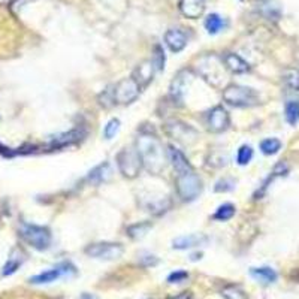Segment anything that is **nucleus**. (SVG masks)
<instances>
[{
  "mask_svg": "<svg viewBox=\"0 0 299 299\" xmlns=\"http://www.w3.org/2000/svg\"><path fill=\"white\" fill-rule=\"evenodd\" d=\"M118 129H120V120L118 118L109 120L106 123L105 127H104V136H105L106 139H111L112 136H115V133L118 132Z\"/></svg>",
  "mask_w": 299,
  "mask_h": 299,
  "instance_id": "obj_33",
  "label": "nucleus"
},
{
  "mask_svg": "<svg viewBox=\"0 0 299 299\" xmlns=\"http://www.w3.org/2000/svg\"><path fill=\"white\" fill-rule=\"evenodd\" d=\"M235 189V181L232 178H223V180H218L215 183V187H214V192L217 193H226Z\"/></svg>",
  "mask_w": 299,
  "mask_h": 299,
  "instance_id": "obj_32",
  "label": "nucleus"
},
{
  "mask_svg": "<svg viewBox=\"0 0 299 299\" xmlns=\"http://www.w3.org/2000/svg\"><path fill=\"white\" fill-rule=\"evenodd\" d=\"M83 136H86V132L83 129H75L71 132H66V133H60L57 136H53L51 141H50V147L51 148H60V147H66V145H71L75 142L81 141Z\"/></svg>",
  "mask_w": 299,
  "mask_h": 299,
  "instance_id": "obj_16",
  "label": "nucleus"
},
{
  "mask_svg": "<svg viewBox=\"0 0 299 299\" xmlns=\"http://www.w3.org/2000/svg\"><path fill=\"white\" fill-rule=\"evenodd\" d=\"M166 299H193V293L192 292H181V293H176L172 296H168Z\"/></svg>",
  "mask_w": 299,
  "mask_h": 299,
  "instance_id": "obj_37",
  "label": "nucleus"
},
{
  "mask_svg": "<svg viewBox=\"0 0 299 299\" xmlns=\"http://www.w3.org/2000/svg\"><path fill=\"white\" fill-rule=\"evenodd\" d=\"M19 235L23 236V240L27 244H30L39 251H44L51 246V232L48 228L30 225V223H23L19 226Z\"/></svg>",
  "mask_w": 299,
  "mask_h": 299,
  "instance_id": "obj_4",
  "label": "nucleus"
},
{
  "mask_svg": "<svg viewBox=\"0 0 299 299\" xmlns=\"http://www.w3.org/2000/svg\"><path fill=\"white\" fill-rule=\"evenodd\" d=\"M175 186L178 196L186 202L194 201L202 192V181L193 169L187 171V172L176 174Z\"/></svg>",
  "mask_w": 299,
  "mask_h": 299,
  "instance_id": "obj_3",
  "label": "nucleus"
},
{
  "mask_svg": "<svg viewBox=\"0 0 299 299\" xmlns=\"http://www.w3.org/2000/svg\"><path fill=\"white\" fill-rule=\"evenodd\" d=\"M284 84L292 90H299V69H289L283 73Z\"/></svg>",
  "mask_w": 299,
  "mask_h": 299,
  "instance_id": "obj_29",
  "label": "nucleus"
},
{
  "mask_svg": "<svg viewBox=\"0 0 299 299\" xmlns=\"http://www.w3.org/2000/svg\"><path fill=\"white\" fill-rule=\"evenodd\" d=\"M111 165L105 162V163H101L99 166H96L94 169L90 171V174L87 175V181L91 184H102L108 181V178L111 176Z\"/></svg>",
  "mask_w": 299,
  "mask_h": 299,
  "instance_id": "obj_21",
  "label": "nucleus"
},
{
  "mask_svg": "<svg viewBox=\"0 0 299 299\" xmlns=\"http://www.w3.org/2000/svg\"><path fill=\"white\" fill-rule=\"evenodd\" d=\"M284 114H286V120L287 123L295 126L299 122V102L298 101H290L286 104L284 108Z\"/></svg>",
  "mask_w": 299,
  "mask_h": 299,
  "instance_id": "obj_26",
  "label": "nucleus"
},
{
  "mask_svg": "<svg viewBox=\"0 0 299 299\" xmlns=\"http://www.w3.org/2000/svg\"><path fill=\"white\" fill-rule=\"evenodd\" d=\"M282 148V142L275 138H268L261 142V151L266 154V156H272L275 153H278Z\"/></svg>",
  "mask_w": 299,
  "mask_h": 299,
  "instance_id": "obj_27",
  "label": "nucleus"
},
{
  "mask_svg": "<svg viewBox=\"0 0 299 299\" xmlns=\"http://www.w3.org/2000/svg\"><path fill=\"white\" fill-rule=\"evenodd\" d=\"M180 11L184 17L196 19L205 11V0H180Z\"/></svg>",
  "mask_w": 299,
  "mask_h": 299,
  "instance_id": "obj_17",
  "label": "nucleus"
},
{
  "mask_svg": "<svg viewBox=\"0 0 299 299\" xmlns=\"http://www.w3.org/2000/svg\"><path fill=\"white\" fill-rule=\"evenodd\" d=\"M139 93H141V87L138 86V83L132 76L118 81L111 90L114 105L115 104L117 105H129L139 97Z\"/></svg>",
  "mask_w": 299,
  "mask_h": 299,
  "instance_id": "obj_5",
  "label": "nucleus"
},
{
  "mask_svg": "<svg viewBox=\"0 0 299 299\" xmlns=\"http://www.w3.org/2000/svg\"><path fill=\"white\" fill-rule=\"evenodd\" d=\"M223 101L236 108H247L259 104V93L250 87L232 84L223 90Z\"/></svg>",
  "mask_w": 299,
  "mask_h": 299,
  "instance_id": "obj_2",
  "label": "nucleus"
},
{
  "mask_svg": "<svg viewBox=\"0 0 299 299\" xmlns=\"http://www.w3.org/2000/svg\"><path fill=\"white\" fill-rule=\"evenodd\" d=\"M250 275H251L256 282L261 283V284H272V283L277 282V278H278L277 272H275L272 268H269V266L251 268V269H250Z\"/></svg>",
  "mask_w": 299,
  "mask_h": 299,
  "instance_id": "obj_20",
  "label": "nucleus"
},
{
  "mask_svg": "<svg viewBox=\"0 0 299 299\" xmlns=\"http://www.w3.org/2000/svg\"><path fill=\"white\" fill-rule=\"evenodd\" d=\"M222 295L225 299H248L246 292L241 287L233 286V284L225 286L223 290H222Z\"/></svg>",
  "mask_w": 299,
  "mask_h": 299,
  "instance_id": "obj_28",
  "label": "nucleus"
},
{
  "mask_svg": "<svg viewBox=\"0 0 299 299\" xmlns=\"http://www.w3.org/2000/svg\"><path fill=\"white\" fill-rule=\"evenodd\" d=\"M154 72H156V68L153 66L151 60L148 62H144L139 66H136V69L132 73V78L138 83V86L142 88H145L154 78Z\"/></svg>",
  "mask_w": 299,
  "mask_h": 299,
  "instance_id": "obj_12",
  "label": "nucleus"
},
{
  "mask_svg": "<svg viewBox=\"0 0 299 299\" xmlns=\"http://www.w3.org/2000/svg\"><path fill=\"white\" fill-rule=\"evenodd\" d=\"M229 114L228 111L223 108V106H214L211 111L208 112V117H207V126L208 129L211 130L212 133H220V132H225L229 127Z\"/></svg>",
  "mask_w": 299,
  "mask_h": 299,
  "instance_id": "obj_10",
  "label": "nucleus"
},
{
  "mask_svg": "<svg viewBox=\"0 0 299 299\" xmlns=\"http://www.w3.org/2000/svg\"><path fill=\"white\" fill-rule=\"evenodd\" d=\"M289 172V166L284 163V162H280L275 168H274V171H272V174L275 176H283L286 175Z\"/></svg>",
  "mask_w": 299,
  "mask_h": 299,
  "instance_id": "obj_36",
  "label": "nucleus"
},
{
  "mask_svg": "<svg viewBox=\"0 0 299 299\" xmlns=\"http://www.w3.org/2000/svg\"><path fill=\"white\" fill-rule=\"evenodd\" d=\"M208 241V238L205 235H184V236H178L172 241V248L175 250H189L193 247L202 246Z\"/></svg>",
  "mask_w": 299,
  "mask_h": 299,
  "instance_id": "obj_18",
  "label": "nucleus"
},
{
  "mask_svg": "<svg viewBox=\"0 0 299 299\" xmlns=\"http://www.w3.org/2000/svg\"><path fill=\"white\" fill-rule=\"evenodd\" d=\"M223 62L215 57L211 55H207L204 58L199 60L197 63V73H201L202 78H205L210 84H212L214 87L218 86L217 81H222L223 76H225V72H223Z\"/></svg>",
  "mask_w": 299,
  "mask_h": 299,
  "instance_id": "obj_7",
  "label": "nucleus"
},
{
  "mask_svg": "<svg viewBox=\"0 0 299 299\" xmlns=\"http://www.w3.org/2000/svg\"><path fill=\"white\" fill-rule=\"evenodd\" d=\"M225 26H226L225 19L218 14H211L205 19V29L210 35H217L218 32H222L225 29Z\"/></svg>",
  "mask_w": 299,
  "mask_h": 299,
  "instance_id": "obj_23",
  "label": "nucleus"
},
{
  "mask_svg": "<svg viewBox=\"0 0 299 299\" xmlns=\"http://www.w3.org/2000/svg\"><path fill=\"white\" fill-rule=\"evenodd\" d=\"M166 154H168L169 162L172 163V166H174V169H175L176 174L187 172V171H192V169H193V168H192V165H190V162L187 160V157H186V156H184L180 150H176L175 147L169 145V147H168Z\"/></svg>",
  "mask_w": 299,
  "mask_h": 299,
  "instance_id": "obj_15",
  "label": "nucleus"
},
{
  "mask_svg": "<svg viewBox=\"0 0 299 299\" xmlns=\"http://www.w3.org/2000/svg\"><path fill=\"white\" fill-rule=\"evenodd\" d=\"M165 129H166V133H168L171 138L176 139V141L189 142V139L193 141L194 138H196V130L192 129L189 124H184L181 123V122L172 120V122L166 123Z\"/></svg>",
  "mask_w": 299,
  "mask_h": 299,
  "instance_id": "obj_11",
  "label": "nucleus"
},
{
  "mask_svg": "<svg viewBox=\"0 0 299 299\" xmlns=\"http://www.w3.org/2000/svg\"><path fill=\"white\" fill-rule=\"evenodd\" d=\"M187 278H189V274H187L186 271H175V272L169 274V277H168V283H171V284H176V283L186 282Z\"/></svg>",
  "mask_w": 299,
  "mask_h": 299,
  "instance_id": "obj_34",
  "label": "nucleus"
},
{
  "mask_svg": "<svg viewBox=\"0 0 299 299\" xmlns=\"http://www.w3.org/2000/svg\"><path fill=\"white\" fill-rule=\"evenodd\" d=\"M86 254L94 259L102 261H115L123 254V246L117 243H96L86 248Z\"/></svg>",
  "mask_w": 299,
  "mask_h": 299,
  "instance_id": "obj_8",
  "label": "nucleus"
},
{
  "mask_svg": "<svg viewBox=\"0 0 299 299\" xmlns=\"http://www.w3.org/2000/svg\"><path fill=\"white\" fill-rule=\"evenodd\" d=\"M23 262H24V254L19 250H14L2 269V275H5V277L12 275L14 272H17V269L23 265Z\"/></svg>",
  "mask_w": 299,
  "mask_h": 299,
  "instance_id": "obj_22",
  "label": "nucleus"
},
{
  "mask_svg": "<svg viewBox=\"0 0 299 299\" xmlns=\"http://www.w3.org/2000/svg\"><path fill=\"white\" fill-rule=\"evenodd\" d=\"M139 264H141L144 268H150V266H156V265L158 264V259L156 256L145 254V256H141V257H139Z\"/></svg>",
  "mask_w": 299,
  "mask_h": 299,
  "instance_id": "obj_35",
  "label": "nucleus"
},
{
  "mask_svg": "<svg viewBox=\"0 0 299 299\" xmlns=\"http://www.w3.org/2000/svg\"><path fill=\"white\" fill-rule=\"evenodd\" d=\"M75 274H76V269L73 265L69 262H62L48 271H44L37 275H33L30 278V283L32 284H48V283L57 282L62 277H66V275L69 277V275H75Z\"/></svg>",
  "mask_w": 299,
  "mask_h": 299,
  "instance_id": "obj_9",
  "label": "nucleus"
},
{
  "mask_svg": "<svg viewBox=\"0 0 299 299\" xmlns=\"http://www.w3.org/2000/svg\"><path fill=\"white\" fill-rule=\"evenodd\" d=\"M135 148L139 154L142 166L148 172L157 175L165 169L168 154L163 150V144L154 133L141 130L139 136L136 138V142H135Z\"/></svg>",
  "mask_w": 299,
  "mask_h": 299,
  "instance_id": "obj_1",
  "label": "nucleus"
},
{
  "mask_svg": "<svg viewBox=\"0 0 299 299\" xmlns=\"http://www.w3.org/2000/svg\"><path fill=\"white\" fill-rule=\"evenodd\" d=\"M151 228H153V225L150 222H142V223H135V225L129 226L126 232L132 240H139L142 236H145V233Z\"/></svg>",
  "mask_w": 299,
  "mask_h": 299,
  "instance_id": "obj_24",
  "label": "nucleus"
},
{
  "mask_svg": "<svg viewBox=\"0 0 299 299\" xmlns=\"http://www.w3.org/2000/svg\"><path fill=\"white\" fill-rule=\"evenodd\" d=\"M117 165L123 176L133 180L136 178L142 168V162L135 147H126L117 154Z\"/></svg>",
  "mask_w": 299,
  "mask_h": 299,
  "instance_id": "obj_6",
  "label": "nucleus"
},
{
  "mask_svg": "<svg viewBox=\"0 0 299 299\" xmlns=\"http://www.w3.org/2000/svg\"><path fill=\"white\" fill-rule=\"evenodd\" d=\"M190 75V72L183 71L176 75V78L172 81V86H171V97L174 101V104H181L183 102V96H184V91H186V84H187V76Z\"/></svg>",
  "mask_w": 299,
  "mask_h": 299,
  "instance_id": "obj_19",
  "label": "nucleus"
},
{
  "mask_svg": "<svg viewBox=\"0 0 299 299\" xmlns=\"http://www.w3.org/2000/svg\"><path fill=\"white\" fill-rule=\"evenodd\" d=\"M251 158H253V148H251L250 145H243V147H240L238 154H236V162H238V165L244 166L247 163H250Z\"/></svg>",
  "mask_w": 299,
  "mask_h": 299,
  "instance_id": "obj_31",
  "label": "nucleus"
},
{
  "mask_svg": "<svg viewBox=\"0 0 299 299\" xmlns=\"http://www.w3.org/2000/svg\"><path fill=\"white\" fill-rule=\"evenodd\" d=\"M235 205H232V204H223V205H220L215 212L212 214V218L214 220H217V222H228L230 220L233 215H235Z\"/></svg>",
  "mask_w": 299,
  "mask_h": 299,
  "instance_id": "obj_25",
  "label": "nucleus"
},
{
  "mask_svg": "<svg viewBox=\"0 0 299 299\" xmlns=\"http://www.w3.org/2000/svg\"><path fill=\"white\" fill-rule=\"evenodd\" d=\"M79 299H97V296H94V295H91V293H83Z\"/></svg>",
  "mask_w": 299,
  "mask_h": 299,
  "instance_id": "obj_38",
  "label": "nucleus"
},
{
  "mask_svg": "<svg viewBox=\"0 0 299 299\" xmlns=\"http://www.w3.org/2000/svg\"><path fill=\"white\" fill-rule=\"evenodd\" d=\"M165 42L172 53H180L187 45V35L180 29H171L165 35Z\"/></svg>",
  "mask_w": 299,
  "mask_h": 299,
  "instance_id": "obj_13",
  "label": "nucleus"
},
{
  "mask_svg": "<svg viewBox=\"0 0 299 299\" xmlns=\"http://www.w3.org/2000/svg\"><path fill=\"white\" fill-rule=\"evenodd\" d=\"M165 62H166V57H165L163 48L160 45H156L154 51H153V57H151V63L156 68V71H163L165 69Z\"/></svg>",
  "mask_w": 299,
  "mask_h": 299,
  "instance_id": "obj_30",
  "label": "nucleus"
},
{
  "mask_svg": "<svg viewBox=\"0 0 299 299\" xmlns=\"http://www.w3.org/2000/svg\"><path fill=\"white\" fill-rule=\"evenodd\" d=\"M222 62H223L225 68L232 73H246L250 71V65L241 55L235 53H226L222 57Z\"/></svg>",
  "mask_w": 299,
  "mask_h": 299,
  "instance_id": "obj_14",
  "label": "nucleus"
},
{
  "mask_svg": "<svg viewBox=\"0 0 299 299\" xmlns=\"http://www.w3.org/2000/svg\"><path fill=\"white\" fill-rule=\"evenodd\" d=\"M296 62H298V65H299V53H298V55H296Z\"/></svg>",
  "mask_w": 299,
  "mask_h": 299,
  "instance_id": "obj_39",
  "label": "nucleus"
}]
</instances>
